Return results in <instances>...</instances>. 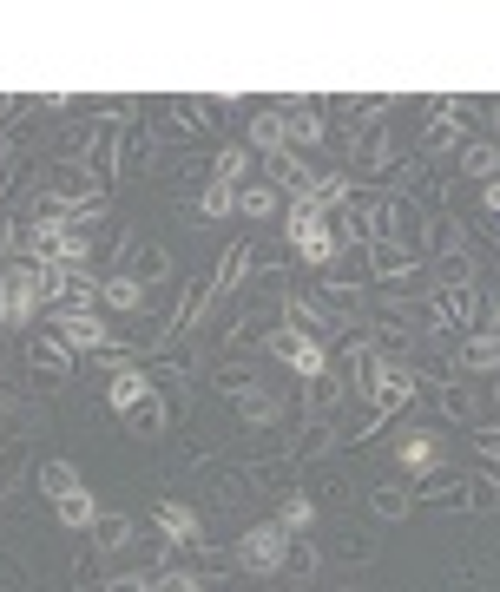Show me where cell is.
<instances>
[{"label": "cell", "instance_id": "14", "mask_svg": "<svg viewBox=\"0 0 500 592\" xmlns=\"http://www.w3.org/2000/svg\"><path fill=\"white\" fill-rule=\"evenodd\" d=\"M435 461H441V441H435V435H408V441H402V468L428 474Z\"/></svg>", "mask_w": 500, "mask_h": 592}, {"label": "cell", "instance_id": "34", "mask_svg": "<svg viewBox=\"0 0 500 592\" xmlns=\"http://www.w3.org/2000/svg\"><path fill=\"white\" fill-rule=\"evenodd\" d=\"M494 402H500V382H494Z\"/></svg>", "mask_w": 500, "mask_h": 592}, {"label": "cell", "instance_id": "24", "mask_svg": "<svg viewBox=\"0 0 500 592\" xmlns=\"http://www.w3.org/2000/svg\"><path fill=\"white\" fill-rule=\"evenodd\" d=\"M244 172H250V145H224V158H218V178H224V185H237Z\"/></svg>", "mask_w": 500, "mask_h": 592}, {"label": "cell", "instance_id": "6", "mask_svg": "<svg viewBox=\"0 0 500 592\" xmlns=\"http://www.w3.org/2000/svg\"><path fill=\"white\" fill-rule=\"evenodd\" d=\"M290 244H297V250H303V264H316V270L336 257V237L323 231V218H290Z\"/></svg>", "mask_w": 500, "mask_h": 592}, {"label": "cell", "instance_id": "4", "mask_svg": "<svg viewBox=\"0 0 500 592\" xmlns=\"http://www.w3.org/2000/svg\"><path fill=\"white\" fill-rule=\"evenodd\" d=\"M53 336H60L73 356H79V349H112V329L99 323L93 310H60V316H53Z\"/></svg>", "mask_w": 500, "mask_h": 592}, {"label": "cell", "instance_id": "8", "mask_svg": "<svg viewBox=\"0 0 500 592\" xmlns=\"http://www.w3.org/2000/svg\"><path fill=\"white\" fill-rule=\"evenodd\" d=\"M428 310H435V323H441V329L468 323V316H474V296H468V283H441V290H435V303H428Z\"/></svg>", "mask_w": 500, "mask_h": 592}, {"label": "cell", "instance_id": "13", "mask_svg": "<svg viewBox=\"0 0 500 592\" xmlns=\"http://www.w3.org/2000/svg\"><path fill=\"white\" fill-rule=\"evenodd\" d=\"M99 296H106L112 310H139V303H145V283L139 277H106V283H99Z\"/></svg>", "mask_w": 500, "mask_h": 592}, {"label": "cell", "instance_id": "26", "mask_svg": "<svg viewBox=\"0 0 500 592\" xmlns=\"http://www.w3.org/2000/svg\"><path fill=\"white\" fill-rule=\"evenodd\" d=\"M422 145H428V152H448V145H454V119H435L422 132Z\"/></svg>", "mask_w": 500, "mask_h": 592}, {"label": "cell", "instance_id": "19", "mask_svg": "<svg viewBox=\"0 0 500 592\" xmlns=\"http://www.w3.org/2000/svg\"><path fill=\"white\" fill-rule=\"evenodd\" d=\"M461 165H468V178H487V185H494L500 152H494V145H468V152H461Z\"/></svg>", "mask_w": 500, "mask_h": 592}, {"label": "cell", "instance_id": "21", "mask_svg": "<svg viewBox=\"0 0 500 592\" xmlns=\"http://www.w3.org/2000/svg\"><path fill=\"white\" fill-rule=\"evenodd\" d=\"M244 257H250L244 244H231V250H224V270H218V283H211V296H224V290L237 283V270H244ZM211 296H204V303H211ZM204 303H198V310H204Z\"/></svg>", "mask_w": 500, "mask_h": 592}, {"label": "cell", "instance_id": "10", "mask_svg": "<svg viewBox=\"0 0 500 592\" xmlns=\"http://www.w3.org/2000/svg\"><path fill=\"white\" fill-rule=\"evenodd\" d=\"M27 362H33L40 375H66V369H73V349H66L60 336H53V329H40V343L27 349Z\"/></svg>", "mask_w": 500, "mask_h": 592}, {"label": "cell", "instance_id": "32", "mask_svg": "<svg viewBox=\"0 0 500 592\" xmlns=\"http://www.w3.org/2000/svg\"><path fill=\"white\" fill-rule=\"evenodd\" d=\"M14 244H20V231H7V224H0V257H7Z\"/></svg>", "mask_w": 500, "mask_h": 592}, {"label": "cell", "instance_id": "11", "mask_svg": "<svg viewBox=\"0 0 500 592\" xmlns=\"http://www.w3.org/2000/svg\"><path fill=\"white\" fill-rule=\"evenodd\" d=\"M53 514H60V527H73V533H86L99 520V507H93V494H86V487H73V494L66 500H53Z\"/></svg>", "mask_w": 500, "mask_h": 592}, {"label": "cell", "instance_id": "30", "mask_svg": "<svg viewBox=\"0 0 500 592\" xmlns=\"http://www.w3.org/2000/svg\"><path fill=\"white\" fill-rule=\"evenodd\" d=\"M244 408H250L257 421H270V415H277V402H270V395H244Z\"/></svg>", "mask_w": 500, "mask_h": 592}, {"label": "cell", "instance_id": "5", "mask_svg": "<svg viewBox=\"0 0 500 592\" xmlns=\"http://www.w3.org/2000/svg\"><path fill=\"white\" fill-rule=\"evenodd\" d=\"M362 395H369L375 415H389V408H402L408 395H415V375H402V369H375L369 382H362Z\"/></svg>", "mask_w": 500, "mask_h": 592}, {"label": "cell", "instance_id": "23", "mask_svg": "<svg viewBox=\"0 0 500 592\" xmlns=\"http://www.w3.org/2000/svg\"><path fill=\"white\" fill-rule=\"evenodd\" d=\"M283 139L316 145V139H323V119H316V112H297V119H283Z\"/></svg>", "mask_w": 500, "mask_h": 592}, {"label": "cell", "instance_id": "9", "mask_svg": "<svg viewBox=\"0 0 500 592\" xmlns=\"http://www.w3.org/2000/svg\"><path fill=\"white\" fill-rule=\"evenodd\" d=\"M106 402L119 408V415H132V408H139V402H152V382H145L139 369H119V375H112V382H106Z\"/></svg>", "mask_w": 500, "mask_h": 592}, {"label": "cell", "instance_id": "1", "mask_svg": "<svg viewBox=\"0 0 500 592\" xmlns=\"http://www.w3.org/2000/svg\"><path fill=\"white\" fill-rule=\"evenodd\" d=\"M33 316H40V264L0 270V323H7V329H27Z\"/></svg>", "mask_w": 500, "mask_h": 592}, {"label": "cell", "instance_id": "20", "mask_svg": "<svg viewBox=\"0 0 500 592\" xmlns=\"http://www.w3.org/2000/svg\"><path fill=\"white\" fill-rule=\"evenodd\" d=\"M310 520H316V507H310V500L297 494V500H283V514H277V527H283V533H310Z\"/></svg>", "mask_w": 500, "mask_h": 592}, {"label": "cell", "instance_id": "7", "mask_svg": "<svg viewBox=\"0 0 500 592\" xmlns=\"http://www.w3.org/2000/svg\"><path fill=\"white\" fill-rule=\"evenodd\" d=\"M152 520H158V533H165V540L198 546V514H191L185 500H158V507H152Z\"/></svg>", "mask_w": 500, "mask_h": 592}, {"label": "cell", "instance_id": "27", "mask_svg": "<svg viewBox=\"0 0 500 592\" xmlns=\"http://www.w3.org/2000/svg\"><path fill=\"white\" fill-rule=\"evenodd\" d=\"M375 514H382V520H402V514H408V500L395 494V487H382V494H375Z\"/></svg>", "mask_w": 500, "mask_h": 592}, {"label": "cell", "instance_id": "16", "mask_svg": "<svg viewBox=\"0 0 500 592\" xmlns=\"http://www.w3.org/2000/svg\"><path fill=\"white\" fill-rule=\"evenodd\" d=\"M250 152H270V158H277L283 152V119H270V112H264V119H250Z\"/></svg>", "mask_w": 500, "mask_h": 592}, {"label": "cell", "instance_id": "29", "mask_svg": "<svg viewBox=\"0 0 500 592\" xmlns=\"http://www.w3.org/2000/svg\"><path fill=\"white\" fill-rule=\"evenodd\" d=\"M152 592H204V586H198V579H191V573H165V579H158Z\"/></svg>", "mask_w": 500, "mask_h": 592}, {"label": "cell", "instance_id": "2", "mask_svg": "<svg viewBox=\"0 0 500 592\" xmlns=\"http://www.w3.org/2000/svg\"><path fill=\"white\" fill-rule=\"evenodd\" d=\"M237 560H244L250 573H277V566L290 560V533H283L277 520H264V527H250L244 540H237Z\"/></svg>", "mask_w": 500, "mask_h": 592}, {"label": "cell", "instance_id": "31", "mask_svg": "<svg viewBox=\"0 0 500 592\" xmlns=\"http://www.w3.org/2000/svg\"><path fill=\"white\" fill-rule=\"evenodd\" d=\"M178 119H185V125H211V119H204V106H198V99H178Z\"/></svg>", "mask_w": 500, "mask_h": 592}, {"label": "cell", "instance_id": "3", "mask_svg": "<svg viewBox=\"0 0 500 592\" xmlns=\"http://www.w3.org/2000/svg\"><path fill=\"white\" fill-rule=\"evenodd\" d=\"M270 356H283L290 369L303 375V382L329 375V356H323V343H316V336H297V329H277V336H270Z\"/></svg>", "mask_w": 500, "mask_h": 592}, {"label": "cell", "instance_id": "12", "mask_svg": "<svg viewBox=\"0 0 500 592\" xmlns=\"http://www.w3.org/2000/svg\"><path fill=\"white\" fill-rule=\"evenodd\" d=\"M73 487H79V468H73V461H47V468H40V494H47V500H66Z\"/></svg>", "mask_w": 500, "mask_h": 592}, {"label": "cell", "instance_id": "15", "mask_svg": "<svg viewBox=\"0 0 500 592\" xmlns=\"http://www.w3.org/2000/svg\"><path fill=\"white\" fill-rule=\"evenodd\" d=\"M237 211H244V218H270V211H277V185H244L237 191Z\"/></svg>", "mask_w": 500, "mask_h": 592}, {"label": "cell", "instance_id": "18", "mask_svg": "<svg viewBox=\"0 0 500 592\" xmlns=\"http://www.w3.org/2000/svg\"><path fill=\"white\" fill-rule=\"evenodd\" d=\"M204 218H231L237 211V185H224V178H211V191H204V204H198Z\"/></svg>", "mask_w": 500, "mask_h": 592}, {"label": "cell", "instance_id": "25", "mask_svg": "<svg viewBox=\"0 0 500 592\" xmlns=\"http://www.w3.org/2000/svg\"><path fill=\"white\" fill-rule=\"evenodd\" d=\"M132 428H139V435H158V428H165V408H158V395L132 408Z\"/></svg>", "mask_w": 500, "mask_h": 592}, {"label": "cell", "instance_id": "33", "mask_svg": "<svg viewBox=\"0 0 500 592\" xmlns=\"http://www.w3.org/2000/svg\"><path fill=\"white\" fill-rule=\"evenodd\" d=\"M487 211H500V178H494V185H487Z\"/></svg>", "mask_w": 500, "mask_h": 592}, {"label": "cell", "instance_id": "22", "mask_svg": "<svg viewBox=\"0 0 500 592\" xmlns=\"http://www.w3.org/2000/svg\"><path fill=\"white\" fill-rule=\"evenodd\" d=\"M461 362H468V369H494L500 362V336H474V343L461 349Z\"/></svg>", "mask_w": 500, "mask_h": 592}, {"label": "cell", "instance_id": "28", "mask_svg": "<svg viewBox=\"0 0 500 592\" xmlns=\"http://www.w3.org/2000/svg\"><path fill=\"white\" fill-rule=\"evenodd\" d=\"M375 270L395 277V270H408V257H402V250H389V244H375Z\"/></svg>", "mask_w": 500, "mask_h": 592}, {"label": "cell", "instance_id": "17", "mask_svg": "<svg viewBox=\"0 0 500 592\" xmlns=\"http://www.w3.org/2000/svg\"><path fill=\"white\" fill-rule=\"evenodd\" d=\"M93 533H99V546H106V553H119V546L132 540V520H125V514H99Z\"/></svg>", "mask_w": 500, "mask_h": 592}]
</instances>
